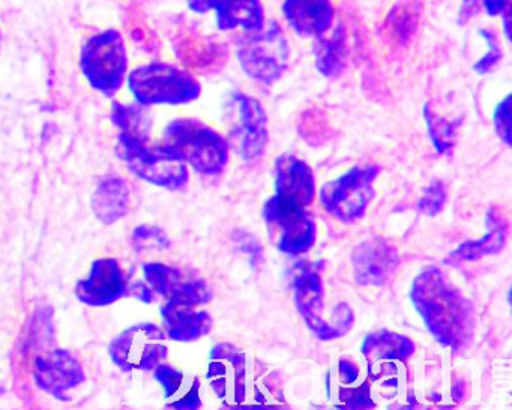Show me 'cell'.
<instances>
[{"instance_id":"1","label":"cell","mask_w":512,"mask_h":410,"mask_svg":"<svg viewBox=\"0 0 512 410\" xmlns=\"http://www.w3.org/2000/svg\"><path fill=\"white\" fill-rule=\"evenodd\" d=\"M410 301L434 340L452 353L472 343L476 317L472 301L437 266L422 269L412 283Z\"/></svg>"},{"instance_id":"2","label":"cell","mask_w":512,"mask_h":410,"mask_svg":"<svg viewBox=\"0 0 512 410\" xmlns=\"http://www.w3.org/2000/svg\"><path fill=\"white\" fill-rule=\"evenodd\" d=\"M112 121L119 128L116 152L128 169L149 184L182 190L190 181L187 164L164 149L152 145L151 121L139 107L113 104Z\"/></svg>"},{"instance_id":"3","label":"cell","mask_w":512,"mask_h":410,"mask_svg":"<svg viewBox=\"0 0 512 410\" xmlns=\"http://www.w3.org/2000/svg\"><path fill=\"white\" fill-rule=\"evenodd\" d=\"M163 146L205 176L221 175L229 164V142L197 119H176L167 125Z\"/></svg>"},{"instance_id":"4","label":"cell","mask_w":512,"mask_h":410,"mask_svg":"<svg viewBox=\"0 0 512 410\" xmlns=\"http://www.w3.org/2000/svg\"><path fill=\"white\" fill-rule=\"evenodd\" d=\"M307 208L298 197L280 191H274L263 205L269 238L281 253L301 256L316 244L317 224Z\"/></svg>"},{"instance_id":"5","label":"cell","mask_w":512,"mask_h":410,"mask_svg":"<svg viewBox=\"0 0 512 410\" xmlns=\"http://www.w3.org/2000/svg\"><path fill=\"white\" fill-rule=\"evenodd\" d=\"M130 91L142 106L188 104L202 94V86L187 71L169 64L137 68L128 79Z\"/></svg>"},{"instance_id":"6","label":"cell","mask_w":512,"mask_h":410,"mask_svg":"<svg viewBox=\"0 0 512 410\" xmlns=\"http://www.w3.org/2000/svg\"><path fill=\"white\" fill-rule=\"evenodd\" d=\"M382 169L376 164L355 166L320 188L323 209L344 224L361 220L376 196L374 182Z\"/></svg>"},{"instance_id":"7","label":"cell","mask_w":512,"mask_h":410,"mask_svg":"<svg viewBox=\"0 0 512 410\" xmlns=\"http://www.w3.org/2000/svg\"><path fill=\"white\" fill-rule=\"evenodd\" d=\"M295 305L307 328L322 341L344 337L355 323V313L349 304L335 316H326L322 277L314 269H304L296 275Z\"/></svg>"},{"instance_id":"8","label":"cell","mask_w":512,"mask_h":410,"mask_svg":"<svg viewBox=\"0 0 512 410\" xmlns=\"http://www.w3.org/2000/svg\"><path fill=\"white\" fill-rule=\"evenodd\" d=\"M289 43L277 23L263 26L242 41L238 50L239 64L250 79L265 85L277 82L289 62Z\"/></svg>"},{"instance_id":"9","label":"cell","mask_w":512,"mask_h":410,"mask_svg":"<svg viewBox=\"0 0 512 410\" xmlns=\"http://www.w3.org/2000/svg\"><path fill=\"white\" fill-rule=\"evenodd\" d=\"M82 70L92 88L113 97L121 89L127 71V50L122 35L106 31L92 37L83 47Z\"/></svg>"},{"instance_id":"10","label":"cell","mask_w":512,"mask_h":410,"mask_svg":"<svg viewBox=\"0 0 512 410\" xmlns=\"http://www.w3.org/2000/svg\"><path fill=\"white\" fill-rule=\"evenodd\" d=\"M110 356L121 370H154L167 358L166 335L152 323H142L122 332L110 344Z\"/></svg>"},{"instance_id":"11","label":"cell","mask_w":512,"mask_h":410,"mask_svg":"<svg viewBox=\"0 0 512 410\" xmlns=\"http://www.w3.org/2000/svg\"><path fill=\"white\" fill-rule=\"evenodd\" d=\"M236 119L230 131L229 146L245 163H254L265 154L269 142L268 115L262 103L250 95L236 94L232 98Z\"/></svg>"},{"instance_id":"12","label":"cell","mask_w":512,"mask_h":410,"mask_svg":"<svg viewBox=\"0 0 512 410\" xmlns=\"http://www.w3.org/2000/svg\"><path fill=\"white\" fill-rule=\"evenodd\" d=\"M352 266L356 283L365 287H383L397 272L400 254L388 239L373 236L356 245Z\"/></svg>"},{"instance_id":"13","label":"cell","mask_w":512,"mask_h":410,"mask_svg":"<svg viewBox=\"0 0 512 410\" xmlns=\"http://www.w3.org/2000/svg\"><path fill=\"white\" fill-rule=\"evenodd\" d=\"M143 271L149 286L158 295L167 298V301L199 307V305L208 304L214 298V293L205 280L190 277L182 269L163 265V263H148L143 265Z\"/></svg>"},{"instance_id":"14","label":"cell","mask_w":512,"mask_h":410,"mask_svg":"<svg viewBox=\"0 0 512 410\" xmlns=\"http://www.w3.org/2000/svg\"><path fill=\"white\" fill-rule=\"evenodd\" d=\"M127 292V281L121 266L113 259H100L92 265L91 274L79 281L76 295L92 307L113 304Z\"/></svg>"},{"instance_id":"15","label":"cell","mask_w":512,"mask_h":410,"mask_svg":"<svg viewBox=\"0 0 512 410\" xmlns=\"http://www.w3.org/2000/svg\"><path fill=\"white\" fill-rule=\"evenodd\" d=\"M35 380L56 398H67L68 389L85 380L82 365L67 350H55L35 362Z\"/></svg>"},{"instance_id":"16","label":"cell","mask_w":512,"mask_h":410,"mask_svg":"<svg viewBox=\"0 0 512 410\" xmlns=\"http://www.w3.org/2000/svg\"><path fill=\"white\" fill-rule=\"evenodd\" d=\"M283 13L290 28L302 37H323L334 23L332 0H284Z\"/></svg>"},{"instance_id":"17","label":"cell","mask_w":512,"mask_h":410,"mask_svg":"<svg viewBox=\"0 0 512 410\" xmlns=\"http://www.w3.org/2000/svg\"><path fill=\"white\" fill-rule=\"evenodd\" d=\"M487 233L475 241H466L458 245L454 251L449 254L448 260L454 262H475V260L485 259V257L499 254L505 248L509 238V223L502 211L491 206L488 209L487 217Z\"/></svg>"},{"instance_id":"18","label":"cell","mask_w":512,"mask_h":410,"mask_svg":"<svg viewBox=\"0 0 512 410\" xmlns=\"http://www.w3.org/2000/svg\"><path fill=\"white\" fill-rule=\"evenodd\" d=\"M274 175V191L292 194L307 206L314 202L316 178L304 160L292 154L280 155L275 160Z\"/></svg>"},{"instance_id":"19","label":"cell","mask_w":512,"mask_h":410,"mask_svg":"<svg viewBox=\"0 0 512 410\" xmlns=\"http://www.w3.org/2000/svg\"><path fill=\"white\" fill-rule=\"evenodd\" d=\"M161 316L166 323L167 335L175 341H194L205 337L214 326L211 314L194 311L190 305L167 301L161 307Z\"/></svg>"},{"instance_id":"20","label":"cell","mask_w":512,"mask_h":410,"mask_svg":"<svg viewBox=\"0 0 512 410\" xmlns=\"http://www.w3.org/2000/svg\"><path fill=\"white\" fill-rule=\"evenodd\" d=\"M209 10L217 13L221 31L244 28L254 32L265 26L262 0H209Z\"/></svg>"},{"instance_id":"21","label":"cell","mask_w":512,"mask_h":410,"mask_svg":"<svg viewBox=\"0 0 512 410\" xmlns=\"http://www.w3.org/2000/svg\"><path fill=\"white\" fill-rule=\"evenodd\" d=\"M415 349V343L406 335L383 329L365 337L361 352L373 364L377 361H406L415 353Z\"/></svg>"},{"instance_id":"22","label":"cell","mask_w":512,"mask_h":410,"mask_svg":"<svg viewBox=\"0 0 512 410\" xmlns=\"http://www.w3.org/2000/svg\"><path fill=\"white\" fill-rule=\"evenodd\" d=\"M130 206V188L121 178H107L101 182L94 197V208L104 223H113L127 214Z\"/></svg>"},{"instance_id":"23","label":"cell","mask_w":512,"mask_h":410,"mask_svg":"<svg viewBox=\"0 0 512 410\" xmlns=\"http://www.w3.org/2000/svg\"><path fill=\"white\" fill-rule=\"evenodd\" d=\"M424 119L427 124L428 136L439 155H449L457 142L455 125L437 115L430 106L424 107Z\"/></svg>"},{"instance_id":"24","label":"cell","mask_w":512,"mask_h":410,"mask_svg":"<svg viewBox=\"0 0 512 410\" xmlns=\"http://www.w3.org/2000/svg\"><path fill=\"white\" fill-rule=\"evenodd\" d=\"M344 35L337 29L328 41H323L317 52V68L326 77H337L343 70Z\"/></svg>"},{"instance_id":"25","label":"cell","mask_w":512,"mask_h":410,"mask_svg":"<svg viewBox=\"0 0 512 410\" xmlns=\"http://www.w3.org/2000/svg\"><path fill=\"white\" fill-rule=\"evenodd\" d=\"M211 359H224L229 361L232 367L235 368V401L242 403L245 400V389H247V370H245V355L239 352L238 347L230 343H218L214 349L211 350Z\"/></svg>"},{"instance_id":"26","label":"cell","mask_w":512,"mask_h":410,"mask_svg":"<svg viewBox=\"0 0 512 410\" xmlns=\"http://www.w3.org/2000/svg\"><path fill=\"white\" fill-rule=\"evenodd\" d=\"M448 202V188L442 181H433L427 188L418 202V211L425 217L434 218L439 215Z\"/></svg>"},{"instance_id":"27","label":"cell","mask_w":512,"mask_h":410,"mask_svg":"<svg viewBox=\"0 0 512 410\" xmlns=\"http://www.w3.org/2000/svg\"><path fill=\"white\" fill-rule=\"evenodd\" d=\"M154 376L155 379L161 383V386H163L164 395H166L167 400L175 398V395L181 391L182 385H184V373L176 370L175 367L169 364H161L160 362V364L154 368Z\"/></svg>"},{"instance_id":"28","label":"cell","mask_w":512,"mask_h":410,"mask_svg":"<svg viewBox=\"0 0 512 410\" xmlns=\"http://www.w3.org/2000/svg\"><path fill=\"white\" fill-rule=\"evenodd\" d=\"M493 124L500 140L506 146H511V95H506L494 110Z\"/></svg>"},{"instance_id":"29","label":"cell","mask_w":512,"mask_h":410,"mask_svg":"<svg viewBox=\"0 0 512 410\" xmlns=\"http://www.w3.org/2000/svg\"><path fill=\"white\" fill-rule=\"evenodd\" d=\"M134 248L139 251L148 250V248H166L169 245V239L155 227H139L133 235Z\"/></svg>"},{"instance_id":"30","label":"cell","mask_w":512,"mask_h":410,"mask_svg":"<svg viewBox=\"0 0 512 410\" xmlns=\"http://www.w3.org/2000/svg\"><path fill=\"white\" fill-rule=\"evenodd\" d=\"M479 34L485 38L488 44V53L475 65V71L478 74H487L488 71L493 70L496 67L497 62L502 59V53H500L499 44H497L496 34L490 29H482Z\"/></svg>"},{"instance_id":"31","label":"cell","mask_w":512,"mask_h":410,"mask_svg":"<svg viewBox=\"0 0 512 410\" xmlns=\"http://www.w3.org/2000/svg\"><path fill=\"white\" fill-rule=\"evenodd\" d=\"M341 400L349 409H367V407L370 409V407L376 406L368 394L367 383L358 389H344L341 391Z\"/></svg>"},{"instance_id":"32","label":"cell","mask_w":512,"mask_h":410,"mask_svg":"<svg viewBox=\"0 0 512 410\" xmlns=\"http://www.w3.org/2000/svg\"><path fill=\"white\" fill-rule=\"evenodd\" d=\"M236 242L239 244V250L242 253L250 254L251 263L253 266L260 265L263 262V250L257 244L256 238L247 232L236 233Z\"/></svg>"},{"instance_id":"33","label":"cell","mask_w":512,"mask_h":410,"mask_svg":"<svg viewBox=\"0 0 512 410\" xmlns=\"http://www.w3.org/2000/svg\"><path fill=\"white\" fill-rule=\"evenodd\" d=\"M202 404V400H200V380L199 377H194L193 385L188 389L187 394L176 403L170 404L169 407H173V409H200Z\"/></svg>"},{"instance_id":"34","label":"cell","mask_w":512,"mask_h":410,"mask_svg":"<svg viewBox=\"0 0 512 410\" xmlns=\"http://www.w3.org/2000/svg\"><path fill=\"white\" fill-rule=\"evenodd\" d=\"M463 2L466 7L478 8V5H481L490 17L502 16L508 8V0H463Z\"/></svg>"},{"instance_id":"35","label":"cell","mask_w":512,"mask_h":410,"mask_svg":"<svg viewBox=\"0 0 512 410\" xmlns=\"http://www.w3.org/2000/svg\"><path fill=\"white\" fill-rule=\"evenodd\" d=\"M338 371H340L341 380H343L346 385H352V383H355L356 379H358L359 367L355 362L350 361V359H341L340 364H338Z\"/></svg>"},{"instance_id":"36","label":"cell","mask_w":512,"mask_h":410,"mask_svg":"<svg viewBox=\"0 0 512 410\" xmlns=\"http://www.w3.org/2000/svg\"><path fill=\"white\" fill-rule=\"evenodd\" d=\"M133 295L136 296V298H139L140 301L143 302H152L155 299L154 293H152V290L149 289L148 286H145L143 283H137L136 286L133 287Z\"/></svg>"},{"instance_id":"37","label":"cell","mask_w":512,"mask_h":410,"mask_svg":"<svg viewBox=\"0 0 512 410\" xmlns=\"http://www.w3.org/2000/svg\"><path fill=\"white\" fill-rule=\"evenodd\" d=\"M188 5L196 13H206V11H209V0H188Z\"/></svg>"}]
</instances>
